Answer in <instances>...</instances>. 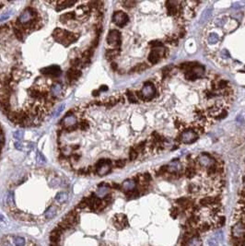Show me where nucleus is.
I'll return each instance as SVG.
<instances>
[{"mask_svg":"<svg viewBox=\"0 0 245 246\" xmlns=\"http://www.w3.org/2000/svg\"><path fill=\"white\" fill-rule=\"evenodd\" d=\"M147 65H145V64H140V65H137L135 66L132 70L131 72H140V71H143L147 68Z\"/></svg>","mask_w":245,"mask_h":246,"instance_id":"nucleus-24","label":"nucleus"},{"mask_svg":"<svg viewBox=\"0 0 245 246\" xmlns=\"http://www.w3.org/2000/svg\"><path fill=\"white\" fill-rule=\"evenodd\" d=\"M111 66H112V68H113V70H116V69H117V64H116L115 62H112Z\"/></svg>","mask_w":245,"mask_h":246,"instance_id":"nucleus-33","label":"nucleus"},{"mask_svg":"<svg viewBox=\"0 0 245 246\" xmlns=\"http://www.w3.org/2000/svg\"><path fill=\"white\" fill-rule=\"evenodd\" d=\"M68 199V195L66 192H62V193H59L56 196V200L58 202V204L62 205L64 203H66Z\"/></svg>","mask_w":245,"mask_h":246,"instance_id":"nucleus-18","label":"nucleus"},{"mask_svg":"<svg viewBox=\"0 0 245 246\" xmlns=\"http://www.w3.org/2000/svg\"><path fill=\"white\" fill-rule=\"evenodd\" d=\"M196 162L200 167L203 168H210L212 166H214L216 164V160L214 158H212L210 155L207 154H201L197 157Z\"/></svg>","mask_w":245,"mask_h":246,"instance_id":"nucleus-6","label":"nucleus"},{"mask_svg":"<svg viewBox=\"0 0 245 246\" xmlns=\"http://www.w3.org/2000/svg\"><path fill=\"white\" fill-rule=\"evenodd\" d=\"M8 13H7V14H4V15H2L1 17H0V21H3V20H5V19H7V18H8Z\"/></svg>","mask_w":245,"mask_h":246,"instance_id":"nucleus-32","label":"nucleus"},{"mask_svg":"<svg viewBox=\"0 0 245 246\" xmlns=\"http://www.w3.org/2000/svg\"><path fill=\"white\" fill-rule=\"evenodd\" d=\"M95 173L100 176H104L111 172L112 162L109 159H101L98 160L94 165Z\"/></svg>","mask_w":245,"mask_h":246,"instance_id":"nucleus-2","label":"nucleus"},{"mask_svg":"<svg viewBox=\"0 0 245 246\" xmlns=\"http://www.w3.org/2000/svg\"><path fill=\"white\" fill-rule=\"evenodd\" d=\"M179 138H180L181 142H183L184 144H191V143L195 142L198 138V134L194 129L188 128V129L184 130L180 135Z\"/></svg>","mask_w":245,"mask_h":246,"instance_id":"nucleus-4","label":"nucleus"},{"mask_svg":"<svg viewBox=\"0 0 245 246\" xmlns=\"http://www.w3.org/2000/svg\"><path fill=\"white\" fill-rule=\"evenodd\" d=\"M81 74H82V72L80 69L69 67L66 72V81L68 84H72L74 81H77L80 78Z\"/></svg>","mask_w":245,"mask_h":246,"instance_id":"nucleus-10","label":"nucleus"},{"mask_svg":"<svg viewBox=\"0 0 245 246\" xmlns=\"http://www.w3.org/2000/svg\"><path fill=\"white\" fill-rule=\"evenodd\" d=\"M76 18H77V15L74 12H68V13L62 14L60 16V21H62V22H67V21L76 19Z\"/></svg>","mask_w":245,"mask_h":246,"instance_id":"nucleus-15","label":"nucleus"},{"mask_svg":"<svg viewBox=\"0 0 245 246\" xmlns=\"http://www.w3.org/2000/svg\"><path fill=\"white\" fill-rule=\"evenodd\" d=\"M195 173H196V170H195V164H191L189 165L186 169H185V176L189 179L193 178L195 175Z\"/></svg>","mask_w":245,"mask_h":246,"instance_id":"nucleus-17","label":"nucleus"},{"mask_svg":"<svg viewBox=\"0 0 245 246\" xmlns=\"http://www.w3.org/2000/svg\"><path fill=\"white\" fill-rule=\"evenodd\" d=\"M187 190H188L189 194H197V193H199V191H200V187L196 184H192L188 186Z\"/></svg>","mask_w":245,"mask_h":246,"instance_id":"nucleus-20","label":"nucleus"},{"mask_svg":"<svg viewBox=\"0 0 245 246\" xmlns=\"http://www.w3.org/2000/svg\"><path fill=\"white\" fill-rule=\"evenodd\" d=\"M121 186L125 193H127V192H130V191H133L135 189L136 181H135V179H127L124 182Z\"/></svg>","mask_w":245,"mask_h":246,"instance_id":"nucleus-12","label":"nucleus"},{"mask_svg":"<svg viewBox=\"0 0 245 246\" xmlns=\"http://www.w3.org/2000/svg\"><path fill=\"white\" fill-rule=\"evenodd\" d=\"M126 95H127V99H128L129 102H131V103H135V102H137L136 96H135V94H134L131 90H127V91H126Z\"/></svg>","mask_w":245,"mask_h":246,"instance_id":"nucleus-22","label":"nucleus"},{"mask_svg":"<svg viewBox=\"0 0 245 246\" xmlns=\"http://www.w3.org/2000/svg\"><path fill=\"white\" fill-rule=\"evenodd\" d=\"M123 5L127 8H131V7H133V6H135V2H134V1H124V2H123Z\"/></svg>","mask_w":245,"mask_h":246,"instance_id":"nucleus-28","label":"nucleus"},{"mask_svg":"<svg viewBox=\"0 0 245 246\" xmlns=\"http://www.w3.org/2000/svg\"><path fill=\"white\" fill-rule=\"evenodd\" d=\"M137 155H138V153L136 152V150L135 149V147H132L131 149H130V152H129V159L130 160H135L136 158H137Z\"/></svg>","mask_w":245,"mask_h":246,"instance_id":"nucleus-26","label":"nucleus"},{"mask_svg":"<svg viewBox=\"0 0 245 246\" xmlns=\"http://www.w3.org/2000/svg\"><path fill=\"white\" fill-rule=\"evenodd\" d=\"M231 237L245 239V227L241 222H236L231 228Z\"/></svg>","mask_w":245,"mask_h":246,"instance_id":"nucleus-11","label":"nucleus"},{"mask_svg":"<svg viewBox=\"0 0 245 246\" xmlns=\"http://www.w3.org/2000/svg\"><path fill=\"white\" fill-rule=\"evenodd\" d=\"M113 22L117 25L118 27L120 28H123L124 27L127 22H128V20H129V18L128 16H127L124 12L121 11V10H119V11H115L113 15Z\"/></svg>","mask_w":245,"mask_h":246,"instance_id":"nucleus-5","label":"nucleus"},{"mask_svg":"<svg viewBox=\"0 0 245 246\" xmlns=\"http://www.w3.org/2000/svg\"><path fill=\"white\" fill-rule=\"evenodd\" d=\"M243 185H244V189H245V176L243 177Z\"/></svg>","mask_w":245,"mask_h":246,"instance_id":"nucleus-36","label":"nucleus"},{"mask_svg":"<svg viewBox=\"0 0 245 246\" xmlns=\"http://www.w3.org/2000/svg\"><path fill=\"white\" fill-rule=\"evenodd\" d=\"M167 10H168V14L170 16H175L178 14V7L175 6L174 2H167Z\"/></svg>","mask_w":245,"mask_h":246,"instance_id":"nucleus-13","label":"nucleus"},{"mask_svg":"<svg viewBox=\"0 0 245 246\" xmlns=\"http://www.w3.org/2000/svg\"><path fill=\"white\" fill-rule=\"evenodd\" d=\"M186 246H202V241L199 237H193L187 242Z\"/></svg>","mask_w":245,"mask_h":246,"instance_id":"nucleus-19","label":"nucleus"},{"mask_svg":"<svg viewBox=\"0 0 245 246\" xmlns=\"http://www.w3.org/2000/svg\"><path fill=\"white\" fill-rule=\"evenodd\" d=\"M211 12H212L211 9H206L205 11H204V13H203V15H202L201 19H200V21H206V20H207V19L209 18Z\"/></svg>","mask_w":245,"mask_h":246,"instance_id":"nucleus-25","label":"nucleus"},{"mask_svg":"<svg viewBox=\"0 0 245 246\" xmlns=\"http://www.w3.org/2000/svg\"><path fill=\"white\" fill-rule=\"evenodd\" d=\"M196 229L199 230V232H207L208 230H212V223L208 222H200L199 225L196 227Z\"/></svg>","mask_w":245,"mask_h":246,"instance_id":"nucleus-14","label":"nucleus"},{"mask_svg":"<svg viewBox=\"0 0 245 246\" xmlns=\"http://www.w3.org/2000/svg\"><path fill=\"white\" fill-rule=\"evenodd\" d=\"M181 211H182V209H181L180 207H172V209H170V216H172L173 219H176L180 214H181Z\"/></svg>","mask_w":245,"mask_h":246,"instance_id":"nucleus-23","label":"nucleus"},{"mask_svg":"<svg viewBox=\"0 0 245 246\" xmlns=\"http://www.w3.org/2000/svg\"><path fill=\"white\" fill-rule=\"evenodd\" d=\"M114 165L117 168H123L125 165V160L124 159H118V160H116Z\"/></svg>","mask_w":245,"mask_h":246,"instance_id":"nucleus-27","label":"nucleus"},{"mask_svg":"<svg viewBox=\"0 0 245 246\" xmlns=\"http://www.w3.org/2000/svg\"><path fill=\"white\" fill-rule=\"evenodd\" d=\"M240 197L242 199H245V189L244 188L240 191Z\"/></svg>","mask_w":245,"mask_h":246,"instance_id":"nucleus-31","label":"nucleus"},{"mask_svg":"<svg viewBox=\"0 0 245 246\" xmlns=\"http://www.w3.org/2000/svg\"><path fill=\"white\" fill-rule=\"evenodd\" d=\"M219 41V37L216 33H210L208 36V42L210 44H215Z\"/></svg>","mask_w":245,"mask_h":246,"instance_id":"nucleus-21","label":"nucleus"},{"mask_svg":"<svg viewBox=\"0 0 245 246\" xmlns=\"http://www.w3.org/2000/svg\"><path fill=\"white\" fill-rule=\"evenodd\" d=\"M41 73L49 77L50 79H56L62 75V70L58 66H51L46 67L44 68L41 69Z\"/></svg>","mask_w":245,"mask_h":246,"instance_id":"nucleus-8","label":"nucleus"},{"mask_svg":"<svg viewBox=\"0 0 245 246\" xmlns=\"http://www.w3.org/2000/svg\"><path fill=\"white\" fill-rule=\"evenodd\" d=\"M119 52H120V50H118V49L107 50V51H106V53H105V57H106V59H107V60L112 61V60H113L117 56L119 55Z\"/></svg>","mask_w":245,"mask_h":246,"instance_id":"nucleus-16","label":"nucleus"},{"mask_svg":"<svg viewBox=\"0 0 245 246\" xmlns=\"http://www.w3.org/2000/svg\"><path fill=\"white\" fill-rule=\"evenodd\" d=\"M136 94L138 95L136 97L141 99L142 101H150L151 99H153L155 97L156 89L151 82L147 81L144 84L142 90L140 91H137Z\"/></svg>","mask_w":245,"mask_h":246,"instance_id":"nucleus-1","label":"nucleus"},{"mask_svg":"<svg viewBox=\"0 0 245 246\" xmlns=\"http://www.w3.org/2000/svg\"><path fill=\"white\" fill-rule=\"evenodd\" d=\"M108 90V87L107 86H102V87H101V89L99 90V91L101 92V91H106Z\"/></svg>","mask_w":245,"mask_h":246,"instance_id":"nucleus-34","label":"nucleus"},{"mask_svg":"<svg viewBox=\"0 0 245 246\" xmlns=\"http://www.w3.org/2000/svg\"><path fill=\"white\" fill-rule=\"evenodd\" d=\"M15 147H16L18 149H21V148H22V145H21L20 143H18V142L15 143Z\"/></svg>","mask_w":245,"mask_h":246,"instance_id":"nucleus-35","label":"nucleus"},{"mask_svg":"<svg viewBox=\"0 0 245 246\" xmlns=\"http://www.w3.org/2000/svg\"><path fill=\"white\" fill-rule=\"evenodd\" d=\"M166 49L161 46V47H158V48H155L153 49L150 53L148 55V61H150L152 65H154V64H157L159 59H161V57L165 56V51Z\"/></svg>","mask_w":245,"mask_h":246,"instance_id":"nucleus-9","label":"nucleus"},{"mask_svg":"<svg viewBox=\"0 0 245 246\" xmlns=\"http://www.w3.org/2000/svg\"><path fill=\"white\" fill-rule=\"evenodd\" d=\"M112 221L113 226L117 230H123L128 226V219H127V217L124 215V214H117V215H115L113 218Z\"/></svg>","mask_w":245,"mask_h":246,"instance_id":"nucleus-7","label":"nucleus"},{"mask_svg":"<svg viewBox=\"0 0 245 246\" xmlns=\"http://www.w3.org/2000/svg\"><path fill=\"white\" fill-rule=\"evenodd\" d=\"M37 160L38 162H45V158L44 157V155H41V153H39L38 155H37Z\"/></svg>","mask_w":245,"mask_h":246,"instance_id":"nucleus-29","label":"nucleus"},{"mask_svg":"<svg viewBox=\"0 0 245 246\" xmlns=\"http://www.w3.org/2000/svg\"><path fill=\"white\" fill-rule=\"evenodd\" d=\"M108 44L115 47V49L120 50L121 45V33L118 30H111L107 35Z\"/></svg>","mask_w":245,"mask_h":246,"instance_id":"nucleus-3","label":"nucleus"},{"mask_svg":"<svg viewBox=\"0 0 245 246\" xmlns=\"http://www.w3.org/2000/svg\"><path fill=\"white\" fill-rule=\"evenodd\" d=\"M14 137L16 138V139H21V137H22V133H20V132H16L14 134Z\"/></svg>","mask_w":245,"mask_h":246,"instance_id":"nucleus-30","label":"nucleus"}]
</instances>
